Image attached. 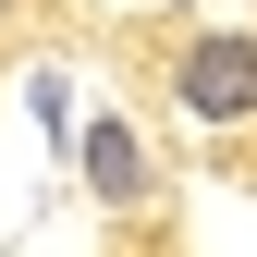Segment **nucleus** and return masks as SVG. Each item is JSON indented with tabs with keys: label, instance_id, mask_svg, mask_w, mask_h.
Returning a JSON list of instances; mask_svg holds the SVG:
<instances>
[{
	"label": "nucleus",
	"instance_id": "obj_1",
	"mask_svg": "<svg viewBox=\"0 0 257 257\" xmlns=\"http://www.w3.org/2000/svg\"><path fill=\"white\" fill-rule=\"evenodd\" d=\"M172 86H184L196 122H245L257 110V37H196V49L172 61Z\"/></svg>",
	"mask_w": 257,
	"mask_h": 257
},
{
	"label": "nucleus",
	"instance_id": "obj_2",
	"mask_svg": "<svg viewBox=\"0 0 257 257\" xmlns=\"http://www.w3.org/2000/svg\"><path fill=\"white\" fill-rule=\"evenodd\" d=\"M86 184H98L110 208L147 196V147H135V122H86Z\"/></svg>",
	"mask_w": 257,
	"mask_h": 257
}]
</instances>
